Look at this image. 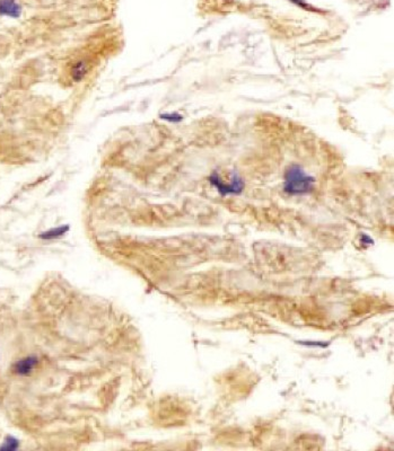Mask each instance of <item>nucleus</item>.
<instances>
[{
  "label": "nucleus",
  "instance_id": "nucleus-7",
  "mask_svg": "<svg viewBox=\"0 0 394 451\" xmlns=\"http://www.w3.org/2000/svg\"><path fill=\"white\" fill-rule=\"evenodd\" d=\"M160 118L164 121L170 122V123H180L183 121V116L178 112H167V113H161L160 115Z\"/></svg>",
  "mask_w": 394,
  "mask_h": 451
},
{
  "label": "nucleus",
  "instance_id": "nucleus-6",
  "mask_svg": "<svg viewBox=\"0 0 394 451\" xmlns=\"http://www.w3.org/2000/svg\"><path fill=\"white\" fill-rule=\"evenodd\" d=\"M68 231H69V226L68 225L60 226V227L49 229V230L42 232V234L40 235V238L44 239V241H50V239H55V238L61 237V236L67 234Z\"/></svg>",
  "mask_w": 394,
  "mask_h": 451
},
{
  "label": "nucleus",
  "instance_id": "nucleus-9",
  "mask_svg": "<svg viewBox=\"0 0 394 451\" xmlns=\"http://www.w3.org/2000/svg\"><path fill=\"white\" fill-rule=\"evenodd\" d=\"M373 243H374V242H373V239L371 237H368L367 235L361 236V244H363V245L369 246V245H373Z\"/></svg>",
  "mask_w": 394,
  "mask_h": 451
},
{
  "label": "nucleus",
  "instance_id": "nucleus-1",
  "mask_svg": "<svg viewBox=\"0 0 394 451\" xmlns=\"http://www.w3.org/2000/svg\"><path fill=\"white\" fill-rule=\"evenodd\" d=\"M315 179L313 176L306 174L298 165H291L285 173L284 191L290 195H303L312 192Z\"/></svg>",
  "mask_w": 394,
  "mask_h": 451
},
{
  "label": "nucleus",
  "instance_id": "nucleus-4",
  "mask_svg": "<svg viewBox=\"0 0 394 451\" xmlns=\"http://www.w3.org/2000/svg\"><path fill=\"white\" fill-rule=\"evenodd\" d=\"M90 71V66L85 60H78L72 67V78L73 82H82Z\"/></svg>",
  "mask_w": 394,
  "mask_h": 451
},
{
  "label": "nucleus",
  "instance_id": "nucleus-2",
  "mask_svg": "<svg viewBox=\"0 0 394 451\" xmlns=\"http://www.w3.org/2000/svg\"><path fill=\"white\" fill-rule=\"evenodd\" d=\"M209 183L217 190L218 193L223 196H226L230 194H240V193H242L243 189H244V183H243V179L241 178V176L238 175L236 172H233L231 182L228 183V184L223 182L220 175L218 174L217 172H214L213 174L209 176Z\"/></svg>",
  "mask_w": 394,
  "mask_h": 451
},
{
  "label": "nucleus",
  "instance_id": "nucleus-5",
  "mask_svg": "<svg viewBox=\"0 0 394 451\" xmlns=\"http://www.w3.org/2000/svg\"><path fill=\"white\" fill-rule=\"evenodd\" d=\"M37 364V359L35 357H27L17 362L15 364V372L17 375H29Z\"/></svg>",
  "mask_w": 394,
  "mask_h": 451
},
{
  "label": "nucleus",
  "instance_id": "nucleus-3",
  "mask_svg": "<svg viewBox=\"0 0 394 451\" xmlns=\"http://www.w3.org/2000/svg\"><path fill=\"white\" fill-rule=\"evenodd\" d=\"M22 15V6L17 0H0V16L18 18Z\"/></svg>",
  "mask_w": 394,
  "mask_h": 451
},
{
  "label": "nucleus",
  "instance_id": "nucleus-8",
  "mask_svg": "<svg viewBox=\"0 0 394 451\" xmlns=\"http://www.w3.org/2000/svg\"><path fill=\"white\" fill-rule=\"evenodd\" d=\"M18 448V441H17V440L15 438H12V436H8V438L6 439V441L5 443H3V445L1 446V448L0 449H3V450H15Z\"/></svg>",
  "mask_w": 394,
  "mask_h": 451
}]
</instances>
